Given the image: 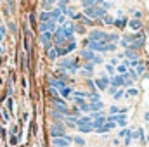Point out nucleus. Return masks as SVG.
Wrapping results in <instances>:
<instances>
[{
    "label": "nucleus",
    "instance_id": "15",
    "mask_svg": "<svg viewBox=\"0 0 149 147\" xmlns=\"http://www.w3.org/2000/svg\"><path fill=\"white\" fill-rule=\"evenodd\" d=\"M113 24H114L116 28H123V26L127 24V19H125V17H120V19H114V21H113Z\"/></svg>",
    "mask_w": 149,
    "mask_h": 147
},
{
    "label": "nucleus",
    "instance_id": "6",
    "mask_svg": "<svg viewBox=\"0 0 149 147\" xmlns=\"http://www.w3.org/2000/svg\"><path fill=\"white\" fill-rule=\"evenodd\" d=\"M80 55H81V59H85L87 62H92V59L95 57V52H92V50H88V49H83V50L80 52Z\"/></svg>",
    "mask_w": 149,
    "mask_h": 147
},
{
    "label": "nucleus",
    "instance_id": "44",
    "mask_svg": "<svg viewBox=\"0 0 149 147\" xmlns=\"http://www.w3.org/2000/svg\"><path fill=\"white\" fill-rule=\"evenodd\" d=\"M10 144H12V146L17 144V135H12V137H10Z\"/></svg>",
    "mask_w": 149,
    "mask_h": 147
},
{
    "label": "nucleus",
    "instance_id": "26",
    "mask_svg": "<svg viewBox=\"0 0 149 147\" xmlns=\"http://www.w3.org/2000/svg\"><path fill=\"white\" fill-rule=\"evenodd\" d=\"M113 50H116V43H108L104 47V52H113Z\"/></svg>",
    "mask_w": 149,
    "mask_h": 147
},
{
    "label": "nucleus",
    "instance_id": "12",
    "mask_svg": "<svg viewBox=\"0 0 149 147\" xmlns=\"http://www.w3.org/2000/svg\"><path fill=\"white\" fill-rule=\"evenodd\" d=\"M71 92H73V90H71L70 87H64V88H63V90L59 92V94H61V99H64V101H66V99H70Z\"/></svg>",
    "mask_w": 149,
    "mask_h": 147
},
{
    "label": "nucleus",
    "instance_id": "27",
    "mask_svg": "<svg viewBox=\"0 0 149 147\" xmlns=\"http://www.w3.org/2000/svg\"><path fill=\"white\" fill-rule=\"evenodd\" d=\"M87 24H92V19H88V17H85V16H81V26L85 28Z\"/></svg>",
    "mask_w": 149,
    "mask_h": 147
},
{
    "label": "nucleus",
    "instance_id": "29",
    "mask_svg": "<svg viewBox=\"0 0 149 147\" xmlns=\"http://www.w3.org/2000/svg\"><path fill=\"white\" fill-rule=\"evenodd\" d=\"M71 0H57V7H68Z\"/></svg>",
    "mask_w": 149,
    "mask_h": 147
},
{
    "label": "nucleus",
    "instance_id": "28",
    "mask_svg": "<svg viewBox=\"0 0 149 147\" xmlns=\"http://www.w3.org/2000/svg\"><path fill=\"white\" fill-rule=\"evenodd\" d=\"M102 61H104V59H102L101 55H95V57L92 59V64H94V66H95V64H102Z\"/></svg>",
    "mask_w": 149,
    "mask_h": 147
},
{
    "label": "nucleus",
    "instance_id": "36",
    "mask_svg": "<svg viewBox=\"0 0 149 147\" xmlns=\"http://www.w3.org/2000/svg\"><path fill=\"white\" fill-rule=\"evenodd\" d=\"M87 85H88V88H90L92 92H95V87H94V80H90V78H88V80H87Z\"/></svg>",
    "mask_w": 149,
    "mask_h": 147
},
{
    "label": "nucleus",
    "instance_id": "47",
    "mask_svg": "<svg viewBox=\"0 0 149 147\" xmlns=\"http://www.w3.org/2000/svg\"><path fill=\"white\" fill-rule=\"evenodd\" d=\"M9 28H10V31H17V28H16V24H14V23H10V24H9Z\"/></svg>",
    "mask_w": 149,
    "mask_h": 147
},
{
    "label": "nucleus",
    "instance_id": "3",
    "mask_svg": "<svg viewBox=\"0 0 149 147\" xmlns=\"http://www.w3.org/2000/svg\"><path fill=\"white\" fill-rule=\"evenodd\" d=\"M70 144H71V137H68V135L52 139V146L54 147H70Z\"/></svg>",
    "mask_w": 149,
    "mask_h": 147
},
{
    "label": "nucleus",
    "instance_id": "35",
    "mask_svg": "<svg viewBox=\"0 0 149 147\" xmlns=\"http://www.w3.org/2000/svg\"><path fill=\"white\" fill-rule=\"evenodd\" d=\"M144 69H146V68H144L142 64H139V66L135 68V74H142V73H144Z\"/></svg>",
    "mask_w": 149,
    "mask_h": 147
},
{
    "label": "nucleus",
    "instance_id": "7",
    "mask_svg": "<svg viewBox=\"0 0 149 147\" xmlns=\"http://www.w3.org/2000/svg\"><path fill=\"white\" fill-rule=\"evenodd\" d=\"M101 109H104V102L102 101L94 102V104H88V111H92V112H101Z\"/></svg>",
    "mask_w": 149,
    "mask_h": 147
},
{
    "label": "nucleus",
    "instance_id": "40",
    "mask_svg": "<svg viewBox=\"0 0 149 147\" xmlns=\"http://www.w3.org/2000/svg\"><path fill=\"white\" fill-rule=\"evenodd\" d=\"M134 16H135V19H139V21H141V17H142V12H141V10H134Z\"/></svg>",
    "mask_w": 149,
    "mask_h": 147
},
{
    "label": "nucleus",
    "instance_id": "42",
    "mask_svg": "<svg viewBox=\"0 0 149 147\" xmlns=\"http://www.w3.org/2000/svg\"><path fill=\"white\" fill-rule=\"evenodd\" d=\"M128 133H130V130H125V128H123V130H121V132H120L118 135H120V137H127Z\"/></svg>",
    "mask_w": 149,
    "mask_h": 147
},
{
    "label": "nucleus",
    "instance_id": "32",
    "mask_svg": "<svg viewBox=\"0 0 149 147\" xmlns=\"http://www.w3.org/2000/svg\"><path fill=\"white\" fill-rule=\"evenodd\" d=\"M64 23H66V16H59V17L56 19V24H61V26H63Z\"/></svg>",
    "mask_w": 149,
    "mask_h": 147
},
{
    "label": "nucleus",
    "instance_id": "41",
    "mask_svg": "<svg viewBox=\"0 0 149 147\" xmlns=\"http://www.w3.org/2000/svg\"><path fill=\"white\" fill-rule=\"evenodd\" d=\"M43 49H45V50L49 52V50L52 49V42H47V43H43Z\"/></svg>",
    "mask_w": 149,
    "mask_h": 147
},
{
    "label": "nucleus",
    "instance_id": "50",
    "mask_svg": "<svg viewBox=\"0 0 149 147\" xmlns=\"http://www.w3.org/2000/svg\"><path fill=\"white\" fill-rule=\"evenodd\" d=\"M144 119H146V121H149V112H146V114H144Z\"/></svg>",
    "mask_w": 149,
    "mask_h": 147
},
{
    "label": "nucleus",
    "instance_id": "22",
    "mask_svg": "<svg viewBox=\"0 0 149 147\" xmlns=\"http://www.w3.org/2000/svg\"><path fill=\"white\" fill-rule=\"evenodd\" d=\"M71 94H73V97H80V99H85L87 97V92H80V90H73Z\"/></svg>",
    "mask_w": 149,
    "mask_h": 147
},
{
    "label": "nucleus",
    "instance_id": "2",
    "mask_svg": "<svg viewBox=\"0 0 149 147\" xmlns=\"http://www.w3.org/2000/svg\"><path fill=\"white\" fill-rule=\"evenodd\" d=\"M94 87H95L97 90H102V92H104V90L109 87V78H108L106 74H102L101 78H97V80L94 81Z\"/></svg>",
    "mask_w": 149,
    "mask_h": 147
},
{
    "label": "nucleus",
    "instance_id": "48",
    "mask_svg": "<svg viewBox=\"0 0 149 147\" xmlns=\"http://www.w3.org/2000/svg\"><path fill=\"white\" fill-rule=\"evenodd\" d=\"M2 116H3L5 119H9V118H10V116H9V112H7V111H5V109L2 111Z\"/></svg>",
    "mask_w": 149,
    "mask_h": 147
},
{
    "label": "nucleus",
    "instance_id": "9",
    "mask_svg": "<svg viewBox=\"0 0 149 147\" xmlns=\"http://www.w3.org/2000/svg\"><path fill=\"white\" fill-rule=\"evenodd\" d=\"M87 99H88V102H90V104H94V102H99V101H101V97H99V94H97V92H88V94H87Z\"/></svg>",
    "mask_w": 149,
    "mask_h": 147
},
{
    "label": "nucleus",
    "instance_id": "43",
    "mask_svg": "<svg viewBox=\"0 0 149 147\" xmlns=\"http://www.w3.org/2000/svg\"><path fill=\"white\" fill-rule=\"evenodd\" d=\"M7 33V30H5V26H0V40L3 38V35Z\"/></svg>",
    "mask_w": 149,
    "mask_h": 147
},
{
    "label": "nucleus",
    "instance_id": "20",
    "mask_svg": "<svg viewBox=\"0 0 149 147\" xmlns=\"http://www.w3.org/2000/svg\"><path fill=\"white\" fill-rule=\"evenodd\" d=\"M71 142H74L76 146H80V147H83V146H85V140H83L81 137H71Z\"/></svg>",
    "mask_w": 149,
    "mask_h": 147
},
{
    "label": "nucleus",
    "instance_id": "37",
    "mask_svg": "<svg viewBox=\"0 0 149 147\" xmlns=\"http://www.w3.org/2000/svg\"><path fill=\"white\" fill-rule=\"evenodd\" d=\"M78 109L83 111V112H88V104H87V102H83V104H81V106H80Z\"/></svg>",
    "mask_w": 149,
    "mask_h": 147
},
{
    "label": "nucleus",
    "instance_id": "1",
    "mask_svg": "<svg viewBox=\"0 0 149 147\" xmlns=\"http://www.w3.org/2000/svg\"><path fill=\"white\" fill-rule=\"evenodd\" d=\"M50 135H52V139L64 137V135H66V126H64L61 121H56V123L50 126Z\"/></svg>",
    "mask_w": 149,
    "mask_h": 147
},
{
    "label": "nucleus",
    "instance_id": "30",
    "mask_svg": "<svg viewBox=\"0 0 149 147\" xmlns=\"http://www.w3.org/2000/svg\"><path fill=\"white\" fill-rule=\"evenodd\" d=\"M109 114H121V112H120V107H118V106H111V107H109Z\"/></svg>",
    "mask_w": 149,
    "mask_h": 147
},
{
    "label": "nucleus",
    "instance_id": "16",
    "mask_svg": "<svg viewBox=\"0 0 149 147\" xmlns=\"http://www.w3.org/2000/svg\"><path fill=\"white\" fill-rule=\"evenodd\" d=\"M125 95H127V97H137V95H139V90L134 88V87H130V88L125 92Z\"/></svg>",
    "mask_w": 149,
    "mask_h": 147
},
{
    "label": "nucleus",
    "instance_id": "51",
    "mask_svg": "<svg viewBox=\"0 0 149 147\" xmlns=\"http://www.w3.org/2000/svg\"><path fill=\"white\" fill-rule=\"evenodd\" d=\"M106 2H113V0H106Z\"/></svg>",
    "mask_w": 149,
    "mask_h": 147
},
{
    "label": "nucleus",
    "instance_id": "53",
    "mask_svg": "<svg viewBox=\"0 0 149 147\" xmlns=\"http://www.w3.org/2000/svg\"><path fill=\"white\" fill-rule=\"evenodd\" d=\"M148 142H149V139H148Z\"/></svg>",
    "mask_w": 149,
    "mask_h": 147
},
{
    "label": "nucleus",
    "instance_id": "45",
    "mask_svg": "<svg viewBox=\"0 0 149 147\" xmlns=\"http://www.w3.org/2000/svg\"><path fill=\"white\" fill-rule=\"evenodd\" d=\"M74 28H76V31H78V33H85V28H83L81 24H80V26H74Z\"/></svg>",
    "mask_w": 149,
    "mask_h": 147
},
{
    "label": "nucleus",
    "instance_id": "33",
    "mask_svg": "<svg viewBox=\"0 0 149 147\" xmlns=\"http://www.w3.org/2000/svg\"><path fill=\"white\" fill-rule=\"evenodd\" d=\"M73 99H74V106H78V107L85 102V99H80V97H73Z\"/></svg>",
    "mask_w": 149,
    "mask_h": 147
},
{
    "label": "nucleus",
    "instance_id": "5",
    "mask_svg": "<svg viewBox=\"0 0 149 147\" xmlns=\"http://www.w3.org/2000/svg\"><path fill=\"white\" fill-rule=\"evenodd\" d=\"M109 87H114V88L123 87V78H121L120 74H114L113 78H109Z\"/></svg>",
    "mask_w": 149,
    "mask_h": 147
},
{
    "label": "nucleus",
    "instance_id": "8",
    "mask_svg": "<svg viewBox=\"0 0 149 147\" xmlns=\"http://www.w3.org/2000/svg\"><path fill=\"white\" fill-rule=\"evenodd\" d=\"M128 26H130L132 30H135V31H139V30L142 28V23H141L139 19H130V21H128Z\"/></svg>",
    "mask_w": 149,
    "mask_h": 147
},
{
    "label": "nucleus",
    "instance_id": "14",
    "mask_svg": "<svg viewBox=\"0 0 149 147\" xmlns=\"http://www.w3.org/2000/svg\"><path fill=\"white\" fill-rule=\"evenodd\" d=\"M50 38H52V33H49V31H45V33H40V42H42V43H47V42H52Z\"/></svg>",
    "mask_w": 149,
    "mask_h": 147
},
{
    "label": "nucleus",
    "instance_id": "13",
    "mask_svg": "<svg viewBox=\"0 0 149 147\" xmlns=\"http://www.w3.org/2000/svg\"><path fill=\"white\" fill-rule=\"evenodd\" d=\"M123 55H125L128 61H132V59H137V57H139V55H137V52H134V50H130V49H127Z\"/></svg>",
    "mask_w": 149,
    "mask_h": 147
},
{
    "label": "nucleus",
    "instance_id": "34",
    "mask_svg": "<svg viewBox=\"0 0 149 147\" xmlns=\"http://www.w3.org/2000/svg\"><path fill=\"white\" fill-rule=\"evenodd\" d=\"M102 19H104V23H106V24H111L113 21H114V19H113V17L109 16V14H106V16H104Z\"/></svg>",
    "mask_w": 149,
    "mask_h": 147
},
{
    "label": "nucleus",
    "instance_id": "10",
    "mask_svg": "<svg viewBox=\"0 0 149 147\" xmlns=\"http://www.w3.org/2000/svg\"><path fill=\"white\" fill-rule=\"evenodd\" d=\"M104 123H106V118H104V116H99V118H95V119L92 121V128L95 130V128H99V126H102Z\"/></svg>",
    "mask_w": 149,
    "mask_h": 147
},
{
    "label": "nucleus",
    "instance_id": "23",
    "mask_svg": "<svg viewBox=\"0 0 149 147\" xmlns=\"http://www.w3.org/2000/svg\"><path fill=\"white\" fill-rule=\"evenodd\" d=\"M78 130H80L81 133H90V132H92L94 128H92V125H87V126H80Z\"/></svg>",
    "mask_w": 149,
    "mask_h": 147
},
{
    "label": "nucleus",
    "instance_id": "17",
    "mask_svg": "<svg viewBox=\"0 0 149 147\" xmlns=\"http://www.w3.org/2000/svg\"><path fill=\"white\" fill-rule=\"evenodd\" d=\"M83 71H85V74H87V76H90V74H92V71H94V64H92V62H87V64L83 66Z\"/></svg>",
    "mask_w": 149,
    "mask_h": 147
},
{
    "label": "nucleus",
    "instance_id": "24",
    "mask_svg": "<svg viewBox=\"0 0 149 147\" xmlns=\"http://www.w3.org/2000/svg\"><path fill=\"white\" fill-rule=\"evenodd\" d=\"M123 95H125V92H123L121 88H118V90H116V94L113 95V99H114V101H118V99H121Z\"/></svg>",
    "mask_w": 149,
    "mask_h": 147
},
{
    "label": "nucleus",
    "instance_id": "39",
    "mask_svg": "<svg viewBox=\"0 0 149 147\" xmlns=\"http://www.w3.org/2000/svg\"><path fill=\"white\" fill-rule=\"evenodd\" d=\"M106 71H108L109 74H113V73H114V66H111V64H106Z\"/></svg>",
    "mask_w": 149,
    "mask_h": 147
},
{
    "label": "nucleus",
    "instance_id": "21",
    "mask_svg": "<svg viewBox=\"0 0 149 147\" xmlns=\"http://www.w3.org/2000/svg\"><path fill=\"white\" fill-rule=\"evenodd\" d=\"M114 71H118V74H120V76H121V74H125V73H127V71H128V68H125V66H123V64H118V66H116V69H114Z\"/></svg>",
    "mask_w": 149,
    "mask_h": 147
},
{
    "label": "nucleus",
    "instance_id": "4",
    "mask_svg": "<svg viewBox=\"0 0 149 147\" xmlns=\"http://www.w3.org/2000/svg\"><path fill=\"white\" fill-rule=\"evenodd\" d=\"M49 85H50V88L61 92V90L66 87V81H63V80H59V78H49Z\"/></svg>",
    "mask_w": 149,
    "mask_h": 147
},
{
    "label": "nucleus",
    "instance_id": "19",
    "mask_svg": "<svg viewBox=\"0 0 149 147\" xmlns=\"http://www.w3.org/2000/svg\"><path fill=\"white\" fill-rule=\"evenodd\" d=\"M83 3V9H90V7H95V0H81Z\"/></svg>",
    "mask_w": 149,
    "mask_h": 147
},
{
    "label": "nucleus",
    "instance_id": "38",
    "mask_svg": "<svg viewBox=\"0 0 149 147\" xmlns=\"http://www.w3.org/2000/svg\"><path fill=\"white\" fill-rule=\"evenodd\" d=\"M106 90H108V92H109V95H114V94H116V90H118V88H114V87H108V88H106Z\"/></svg>",
    "mask_w": 149,
    "mask_h": 147
},
{
    "label": "nucleus",
    "instance_id": "49",
    "mask_svg": "<svg viewBox=\"0 0 149 147\" xmlns=\"http://www.w3.org/2000/svg\"><path fill=\"white\" fill-rule=\"evenodd\" d=\"M130 140H132L130 135H127V139H125V146H130Z\"/></svg>",
    "mask_w": 149,
    "mask_h": 147
},
{
    "label": "nucleus",
    "instance_id": "18",
    "mask_svg": "<svg viewBox=\"0 0 149 147\" xmlns=\"http://www.w3.org/2000/svg\"><path fill=\"white\" fill-rule=\"evenodd\" d=\"M47 55H49V59H50V61H56V59H57V49H54V47H52V49L47 52Z\"/></svg>",
    "mask_w": 149,
    "mask_h": 147
},
{
    "label": "nucleus",
    "instance_id": "11",
    "mask_svg": "<svg viewBox=\"0 0 149 147\" xmlns=\"http://www.w3.org/2000/svg\"><path fill=\"white\" fill-rule=\"evenodd\" d=\"M40 23H49V21H52V17H50V12H47V10H43L40 16Z\"/></svg>",
    "mask_w": 149,
    "mask_h": 147
},
{
    "label": "nucleus",
    "instance_id": "52",
    "mask_svg": "<svg viewBox=\"0 0 149 147\" xmlns=\"http://www.w3.org/2000/svg\"><path fill=\"white\" fill-rule=\"evenodd\" d=\"M0 52H2V49H0Z\"/></svg>",
    "mask_w": 149,
    "mask_h": 147
},
{
    "label": "nucleus",
    "instance_id": "31",
    "mask_svg": "<svg viewBox=\"0 0 149 147\" xmlns=\"http://www.w3.org/2000/svg\"><path fill=\"white\" fill-rule=\"evenodd\" d=\"M74 49H76V42H70L68 47H66V52H71V50H74Z\"/></svg>",
    "mask_w": 149,
    "mask_h": 147
},
{
    "label": "nucleus",
    "instance_id": "46",
    "mask_svg": "<svg viewBox=\"0 0 149 147\" xmlns=\"http://www.w3.org/2000/svg\"><path fill=\"white\" fill-rule=\"evenodd\" d=\"M111 66H118V57H113L111 59V62H109Z\"/></svg>",
    "mask_w": 149,
    "mask_h": 147
},
{
    "label": "nucleus",
    "instance_id": "25",
    "mask_svg": "<svg viewBox=\"0 0 149 147\" xmlns=\"http://www.w3.org/2000/svg\"><path fill=\"white\" fill-rule=\"evenodd\" d=\"M52 118H56V119H61V123H63L66 116H63V114H61V112H57V111H52Z\"/></svg>",
    "mask_w": 149,
    "mask_h": 147
}]
</instances>
